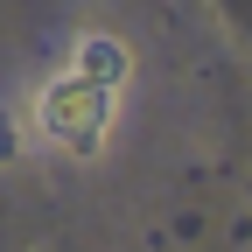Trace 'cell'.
Returning a JSON list of instances; mask_svg holds the SVG:
<instances>
[{"label":"cell","instance_id":"cell-1","mask_svg":"<svg viewBox=\"0 0 252 252\" xmlns=\"http://www.w3.org/2000/svg\"><path fill=\"white\" fill-rule=\"evenodd\" d=\"M126 70H133V56H126L119 35H77L70 70H63L42 91V105H35L42 140L63 147L70 161H91V154L105 147V133H112V105H119Z\"/></svg>","mask_w":252,"mask_h":252}]
</instances>
